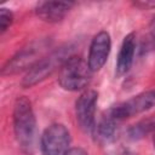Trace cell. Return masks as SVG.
I'll list each match as a JSON object with an SVG mask.
<instances>
[{"instance_id":"obj_1","label":"cell","mask_w":155,"mask_h":155,"mask_svg":"<svg viewBox=\"0 0 155 155\" xmlns=\"http://www.w3.org/2000/svg\"><path fill=\"white\" fill-rule=\"evenodd\" d=\"M12 121L18 147L24 154H31L36 136V119L31 102L27 97L21 96L16 99Z\"/></svg>"},{"instance_id":"obj_2","label":"cell","mask_w":155,"mask_h":155,"mask_svg":"<svg viewBox=\"0 0 155 155\" xmlns=\"http://www.w3.org/2000/svg\"><path fill=\"white\" fill-rule=\"evenodd\" d=\"M92 73L86 61L79 56H71L61 67L58 82L63 90L80 91L88 85Z\"/></svg>"},{"instance_id":"obj_3","label":"cell","mask_w":155,"mask_h":155,"mask_svg":"<svg viewBox=\"0 0 155 155\" xmlns=\"http://www.w3.org/2000/svg\"><path fill=\"white\" fill-rule=\"evenodd\" d=\"M71 46H63L48 56H44L39 62H36L24 75L22 80L23 87H31L42 80H45L48 75H51L57 68L61 69L63 63L71 57Z\"/></svg>"},{"instance_id":"obj_4","label":"cell","mask_w":155,"mask_h":155,"mask_svg":"<svg viewBox=\"0 0 155 155\" xmlns=\"http://www.w3.org/2000/svg\"><path fill=\"white\" fill-rule=\"evenodd\" d=\"M70 133L63 124H52L41 134V154L65 155L70 149Z\"/></svg>"},{"instance_id":"obj_5","label":"cell","mask_w":155,"mask_h":155,"mask_svg":"<svg viewBox=\"0 0 155 155\" xmlns=\"http://www.w3.org/2000/svg\"><path fill=\"white\" fill-rule=\"evenodd\" d=\"M46 50V44L44 41H34L28 44L21 51H18L2 68V75L16 74L22 70H29L36 62H39L44 56Z\"/></svg>"},{"instance_id":"obj_6","label":"cell","mask_w":155,"mask_h":155,"mask_svg":"<svg viewBox=\"0 0 155 155\" xmlns=\"http://www.w3.org/2000/svg\"><path fill=\"white\" fill-rule=\"evenodd\" d=\"M98 93L94 90H86L75 103V117L80 128L85 133H92L96 128L94 116Z\"/></svg>"},{"instance_id":"obj_7","label":"cell","mask_w":155,"mask_h":155,"mask_svg":"<svg viewBox=\"0 0 155 155\" xmlns=\"http://www.w3.org/2000/svg\"><path fill=\"white\" fill-rule=\"evenodd\" d=\"M153 107H155V90L139 93L124 103L111 107V110L122 121L127 117L140 114Z\"/></svg>"},{"instance_id":"obj_8","label":"cell","mask_w":155,"mask_h":155,"mask_svg":"<svg viewBox=\"0 0 155 155\" xmlns=\"http://www.w3.org/2000/svg\"><path fill=\"white\" fill-rule=\"evenodd\" d=\"M110 48H111V40L108 31L102 30L93 36L87 57L88 67L93 73L101 70L104 67L109 57Z\"/></svg>"},{"instance_id":"obj_9","label":"cell","mask_w":155,"mask_h":155,"mask_svg":"<svg viewBox=\"0 0 155 155\" xmlns=\"http://www.w3.org/2000/svg\"><path fill=\"white\" fill-rule=\"evenodd\" d=\"M74 6L70 1H39L35 5V15L48 23L61 22Z\"/></svg>"},{"instance_id":"obj_10","label":"cell","mask_w":155,"mask_h":155,"mask_svg":"<svg viewBox=\"0 0 155 155\" xmlns=\"http://www.w3.org/2000/svg\"><path fill=\"white\" fill-rule=\"evenodd\" d=\"M134 53H136V34L130 33L124 38L122 44L120 46V51L116 59V68H115L116 76H124L125 74L128 73L134 59Z\"/></svg>"},{"instance_id":"obj_11","label":"cell","mask_w":155,"mask_h":155,"mask_svg":"<svg viewBox=\"0 0 155 155\" xmlns=\"http://www.w3.org/2000/svg\"><path fill=\"white\" fill-rule=\"evenodd\" d=\"M121 122V120L114 114V111L110 109H108L103 116L101 117L97 127L94 128L96 133L98 134V137L103 140H110L114 138L116 131H117V126Z\"/></svg>"},{"instance_id":"obj_12","label":"cell","mask_w":155,"mask_h":155,"mask_svg":"<svg viewBox=\"0 0 155 155\" xmlns=\"http://www.w3.org/2000/svg\"><path fill=\"white\" fill-rule=\"evenodd\" d=\"M13 22V15L8 8H0V31L5 33Z\"/></svg>"},{"instance_id":"obj_13","label":"cell","mask_w":155,"mask_h":155,"mask_svg":"<svg viewBox=\"0 0 155 155\" xmlns=\"http://www.w3.org/2000/svg\"><path fill=\"white\" fill-rule=\"evenodd\" d=\"M147 47L148 50H155V17L150 24V33L147 40Z\"/></svg>"},{"instance_id":"obj_14","label":"cell","mask_w":155,"mask_h":155,"mask_svg":"<svg viewBox=\"0 0 155 155\" xmlns=\"http://www.w3.org/2000/svg\"><path fill=\"white\" fill-rule=\"evenodd\" d=\"M65 155H88V154L81 148H71Z\"/></svg>"},{"instance_id":"obj_15","label":"cell","mask_w":155,"mask_h":155,"mask_svg":"<svg viewBox=\"0 0 155 155\" xmlns=\"http://www.w3.org/2000/svg\"><path fill=\"white\" fill-rule=\"evenodd\" d=\"M153 133H154V145H155V125H154V130H153Z\"/></svg>"}]
</instances>
